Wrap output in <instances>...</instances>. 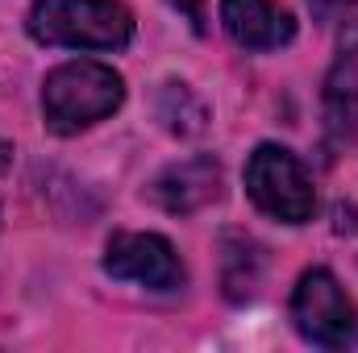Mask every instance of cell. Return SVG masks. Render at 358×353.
<instances>
[{
    "label": "cell",
    "instance_id": "cell-1",
    "mask_svg": "<svg viewBox=\"0 0 358 353\" xmlns=\"http://www.w3.org/2000/svg\"><path fill=\"white\" fill-rule=\"evenodd\" d=\"M125 100V80L96 59H71L55 67L42 84V117L46 129L59 137H71L80 129H92L96 121L113 117Z\"/></svg>",
    "mask_w": 358,
    "mask_h": 353
},
{
    "label": "cell",
    "instance_id": "cell-2",
    "mask_svg": "<svg viewBox=\"0 0 358 353\" xmlns=\"http://www.w3.org/2000/svg\"><path fill=\"white\" fill-rule=\"evenodd\" d=\"M25 29L42 46L121 50L134 38V13L117 0H34Z\"/></svg>",
    "mask_w": 358,
    "mask_h": 353
},
{
    "label": "cell",
    "instance_id": "cell-3",
    "mask_svg": "<svg viewBox=\"0 0 358 353\" xmlns=\"http://www.w3.org/2000/svg\"><path fill=\"white\" fill-rule=\"evenodd\" d=\"M246 195L255 200L259 212H267L283 225H304L317 212V191H313V179L304 171V163L292 150L275 146V142H263L250 154Z\"/></svg>",
    "mask_w": 358,
    "mask_h": 353
},
{
    "label": "cell",
    "instance_id": "cell-4",
    "mask_svg": "<svg viewBox=\"0 0 358 353\" xmlns=\"http://www.w3.org/2000/svg\"><path fill=\"white\" fill-rule=\"evenodd\" d=\"M292 324L308 345L346 350L358 341V312L334 270H304L292 291Z\"/></svg>",
    "mask_w": 358,
    "mask_h": 353
},
{
    "label": "cell",
    "instance_id": "cell-5",
    "mask_svg": "<svg viewBox=\"0 0 358 353\" xmlns=\"http://www.w3.org/2000/svg\"><path fill=\"white\" fill-rule=\"evenodd\" d=\"M104 274L146 291H176L187 278L176 246L159 233H113L104 246Z\"/></svg>",
    "mask_w": 358,
    "mask_h": 353
},
{
    "label": "cell",
    "instance_id": "cell-6",
    "mask_svg": "<svg viewBox=\"0 0 358 353\" xmlns=\"http://www.w3.org/2000/svg\"><path fill=\"white\" fill-rule=\"evenodd\" d=\"M146 195H150V204H159L171 216H192V212H200L204 204H213L221 195V163L213 154L171 163L167 171H159L150 179Z\"/></svg>",
    "mask_w": 358,
    "mask_h": 353
},
{
    "label": "cell",
    "instance_id": "cell-7",
    "mask_svg": "<svg viewBox=\"0 0 358 353\" xmlns=\"http://www.w3.org/2000/svg\"><path fill=\"white\" fill-rule=\"evenodd\" d=\"M221 25L242 50H279L296 38L292 13L271 0H221Z\"/></svg>",
    "mask_w": 358,
    "mask_h": 353
},
{
    "label": "cell",
    "instance_id": "cell-8",
    "mask_svg": "<svg viewBox=\"0 0 358 353\" xmlns=\"http://www.w3.org/2000/svg\"><path fill=\"white\" fill-rule=\"evenodd\" d=\"M325 129L342 150H358V63L342 59L325 80Z\"/></svg>",
    "mask_w": 358,
    "mask_h": 353
},
{
    "label": "cell",
    "instance_id": "cell-9",
    "mask_svg": "<svg viewBox=\"0 0 358 353\" xmlns=\"http://www.w3.org/2000/svg\"><path fill=\"white\" fill-rule=\"evenodd\" d=\"M259 283H263V250L242 237V233H229L221 241V291L229 303H246L259 295Z\"/></svg>",
    "mask_w": 358,
    "mask_h": 353
},
{
    "label": "cell",
    "instance_id": "cell-10",
    "mask_svg": "<svg viewBox=\"0 0 358 353\" xmlns=\"http://www.w3.org/2000/svg\"><path fill=\"white\" fill-rule=\"evenodd\" d=\"M155 112H159L163 129H167V133H176V137H196V133H204V129H208V104L187 88V84H179V80L159 84Z\"/></svg>",
    "mask_w": 358,
    "mask_h": 353
},
{
    "label": "cell",
    "instance_id": "cell-11",
    "mask_svg": "<svg viewBox=\"0 0 358 353\" xmlns=\"http://www.w3.org/2000/svg\"><path fill=\"white\" fill-rule=\"evenodd\" d=\"M355 8H358V0H308V13H313L317 25H338Z\"/></svg>",
    "mask_w": 358,
    "mask_h": 353
},
{
    "label": "cell",
    "instance_id": "cell-12",
    "mask_svg": "<svg viewBox=\"0 0 358 353\" xmlns=\"http://www.w3.org/2000/svg\"><path fill=\"white\" fill-rule=\"evenodd\" d=\"M171 4H176L179 13L192 21V29H196V33H204V29H208V25H204V0H171Z\"/></svg>",
    "mask_w": 358,
    "mask_h": 353
},
{
    "label": "cell",
    "instance_id": "cell-13",
    "mask_svg": "<svg viewBox=\"0 0 358 353\" xmlns=\"http://www.w3.org/2000/svg\"><path fill=\"white\" fill-rule=\"evenodd\" d=\"M338 25H342V33H338V38H342V50H346V54H355V50H358V8H355V13H346Z\"/></svg>",
    "mask_w": 358,
    "mask_h": 353
},
{
    "label": "cell",
    "instance_id": "cell-14",
    "mask_svg": "<svg viewBox=\"0 0 358 353\" xmlns=\"http://www.w3.org/2000/svg\"><path fill=\"white\" fill-rule=\"evenodd\" d=\"M8 163H13V146H8V142H0V171H4Z\"/></svg>",
    "mask_w": 358,
    "mask_h": 353
}]
</instances>
